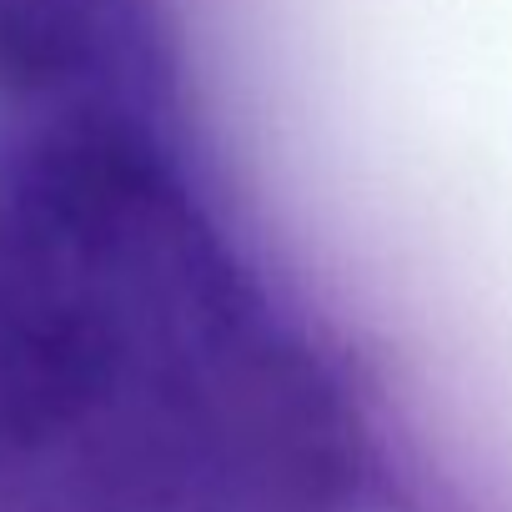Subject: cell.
I'll return each mask as SVG.
<instances>
[{
  "mask_svg": "<svg viewBox=\"0 0 512 512\" xmlns=\"http://www.w3.org/2000/svg\"><path fill=\"white\" fill-rule=\"evenodd\" d=\"M332 362L136 121H51L0 186V512H372Z\"/></svg>",
  "mask_w": 512,
  "mask_h": 512,
  "instance_id": "cell-1",
  "label": "cell"
},
{
  "mask_svg": "<svg viewBox=\"0 0 512 512\" xmlns=\"http://www.w3.org/2000/svg\"><path fill=\"white\" fill-rule=\"evenodd\" d=\"M166 81L151 0H0V91L56 121L151 126Z\"/></svg>",
  "mask_w": 512,
  "mask_h": 512,
  "instance_id": "cell-2",
  "label": "cell"
}]
</instances>
